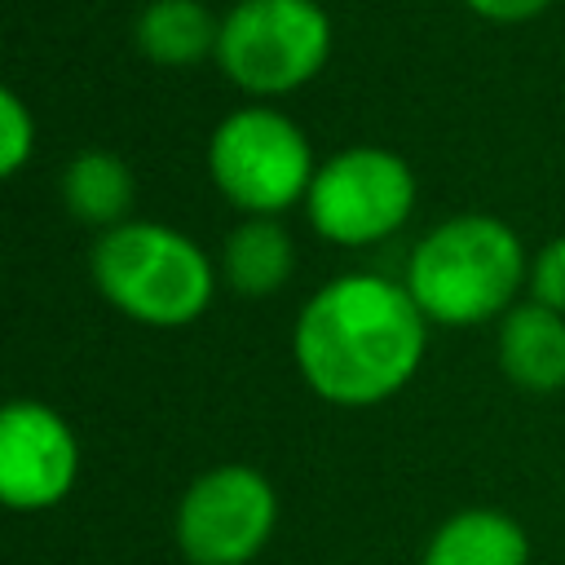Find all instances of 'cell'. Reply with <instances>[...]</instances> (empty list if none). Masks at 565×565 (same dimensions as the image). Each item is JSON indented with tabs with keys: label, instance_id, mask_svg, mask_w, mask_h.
Here are the masks:
<instances>
[{
	"label": "cell",
	"instance_id": "obj_11",
	"mask_svg": "<svg viewBox=\"0 0 565 565\" xmlns=\"http://www.w3.org/2000/svg\"><path fill=\"white\" fill-rule=\"evenodd\" d=\"M291 265H296V247L274 216H247L225 238L221 269H225L230 287L247 300L274 296L291 278Z\"/></svg>",
	"mask_w": 565,
	"mask_h": 565
},
{
	"label": "cell",
	"instance_id": "obj_1",
	"mask_svg": "<svg viewBox=\"0 0 565 565\" xmlns=\"http://www.w3.org/2000/svg\"><path fill=\"white\" fill-rule=\"evenodd\" d=\"M428 318L406 282L344 274L305 300L296 318V366L335 406H375L411 384L428 349Z\"/></svg>",
	"mask_w": 565,
	"mask_h": 565
},
{
	"label": "cell",
	"instance_id": "obj_12",
	"mask_svg": "<svg viewBox=\"0 0 565 565\" xmlns=\"http://www.w3.org/2000/svg\"><path fill=\"white\" fill-rule=\"evenodd\" d=\"M221 22L203 0H150L137 13V49L159 66H194L216 53Z\"/></svg>",
	"mask_w": 565,
	"mask_h": 565
},
{
	"label": "cell",
	"instance_id": "obj_15",
	"mask_svg": "<svg viewBox=\"0 0 565 565\" xmlns=\"http://www.w3.org/2000/svg\"><path fill=\"white\" fill-rule=\"evenodd\" d=\"M530 291L539 305L565 313V238H552L530 265Z\"/></svg>",
	"mask_w": 565,
	"mask_h": 565
},
{
	"label": "cell",
	"instance_id": "obj_13",
	"mask_svg": "<svg viewBox=\"0 0 565 565\" xmlns=\"http://www.w3.org/2000/svg\"><path fill=\"white\" fill-rule=\"evenodd\" d=\"M132 168L110 154V150H84L71 159V168L62 172V203L75 221L93 225V230H115L124 225L128 207H132Z\"/></svg>",
	"mask_w": 565,
	"mask_h": 565
},
{
	"label": "cell",
	"instance_id": "obj_9",
	"mask_svg": "<svg viewBox=\"0 0 565 565\" xmlns=\"http://www.w3.org/2000/svg\"><path fill=\"white\" fill-rule=\"evenodd\" d=\"M499 366L512 384L530 393H552L565 384V313L525 300L508 309L499 327Z\"/></svg>",
	"mask_w": 565,
	"mask_h": 565
},
{
	"label": "cell",
	"instance_id": "obj_10",
	"mask_svg": "<svg viewBox=\"0 0 565 565\" xmlns=\"http://www.w3.org/2000/svg\"><path fill=\"white\" fill-rule=\"evenodd\" d=\"M419 565H530V539L508 512L463 508L433 530Z\"/></svg>",
	"mask_w": 565,
	"mask_h": 565
},
{
	"label": "cell",
	"instance_id": "obj_4",
	"mask_svg": "<svg viewBox=\"0 0 565 565\" xmlns=\"http://www.w3.org/2000/svg\"><path fill=\"white\" fill-rule=\"evenodd\" d=\"M331 57V22L318 0H238L221 18L216 62L252 97L305 88Z\"/></svg>",
	"mask_w": 565,
	"mask_h": 565
},
{
	"label": "cell",
	"instance_id": "obj_14",
	"mask_svg": "<svg viewBox=\"0 0 565 565\" xmlns=\"http://www.w3.org/2000/svg\"><path fill=\"white\" fill-rule=\"evenodd\" d=\"M35 146V124H31V110L22 106V97L13 88L0 93V172L13 177L26 154Z\"/></svg>",
	"mask_w": 565,
	"mask_h": 565
},
{
	"label": "cell",
	"instance_id": "obj_3",
	"mask_svg": "<svg viewBox=\"0 0 565 565\" xmlns=\"http://www.w3.org/2000/svg\"><path fill=\"white\" fill-rule=\"evenodd\" d=\"M93 282L146 327H185L212 305V260L194 238L159 221H124L93 243Z\"/></svg>",
	"mask_w": 565,
	"mask_h": 565
},
{
	"label": "cell",
	"instance_id": "obj_16",
	"mask_svg": "<svg viewBox=\"0 0 565 565\" xmlns=\"http://www.w3.org/2000/svg\"><path fill=\"white\" fill-rule=\"evenodd\" d=\"M547 4H552V0H468L472 13H481L486 22H503V26L530 22V18H539Z\"/></svg>",
	"mask_w": 565,
	"mask_h": 565
},
{
	"label": "cell",
	"instance_id": "obj_5",
	"mask_svg": "<svg viewBox=\"0 0 565 565\" xmlns=\"http://www.w3.org/2000/svg\"><path fill=\"white\" fill-rule=\"evenodd\" d=\"M207 172L238 212L274 216L305 203L318 163L305 132L282 110L243 106L216 124L207 141Z\"/></svg>",
	"mask_w": 565,
	"mask_h": 565
},
{
	"label": "cell",
	"instance_id": "obj_7",
	"mask_svg": "<svg viewBox=\"0 0 565 565\" xmlns=\"http://www.w3.org/2000/svg\"><path fill=\"white\" fill-rule=\"evenodd\" d=\"M278 525V494L265 472L221 463L190 481L177 503V543L190 565H247Z\"/></svg>",
	"mask_w": 565,
	"mask_h": 565
},
{
	"label": "cell",
	"instance_id": "obj_8",
	"mask_svg": "<svg viewBox=\"0 0 565 565\" xmlns=\"http://www.w3.org/2000/svg\"><path fill=\"white\" fill-rule=\"evenodd\" d=\"M79 441L44 402H9L0 415V494L9 508L40 512L71 494Z\"/></svg>",
	"mask_w": 565,
	"mask_h": 565
},
{
	"label": "cell",
	"instance_id": "obj_6",
	"mask_svg": "<svg viewBox=\"0 0 565 565\" xmlns=\"http://www.w3.org/2000/svg\"><path fill=\"white\" fill-rule=\"evenodd\" d=\"M415 172L384 146H349L318 163L305 194L309 225L335 247H371L406 225Z\"/></svg>",
	"mask_w": 565,
	"mask_h": 565
},
{
	"label": "cell",
	"instance_id": "obj_2",
	"mask_svg": "<svg viewBox=\"0 0 565 565\" xmlns=\"http://www.w3.org/2000/svg\"><path fill=\"white\" fill-rule=\"evenodd\" d=\"M525 247L499 216H450L424 234L406 265V291L428 322L472 327L512 309L525 282Z\"/></svg>",
	"mask_w": 565,
	"mask_h": 565
}]
</instances>
